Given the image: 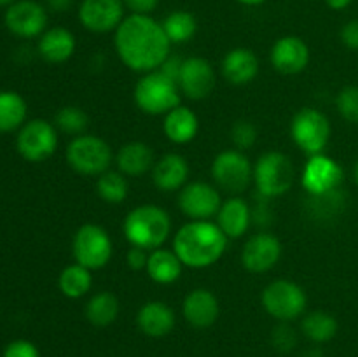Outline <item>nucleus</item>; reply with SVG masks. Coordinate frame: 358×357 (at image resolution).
Here are the masks:
<instances>
[{"instance_id": "16", "label": "nucleus", "mask_w": 358, "mask_h": 357, "mask_svg": "<svg viewBox=\"0 0 358 357\" xmlns=\"http://www.w3.org/2000/svg\"><path fill=\"white\" fill-rule=\"evenodd\" d=\"M282 258V244L269 233H257L248 238L241 251V262L250 273H264L275 268Z\"/></svg>"}, {"instance_id": "12", "label": "nucleus", "mask_w": 358, "mask_h": 357, "mask_svg": "<svg viewBox=\"0 0 358 357\" xmlns=\"http://www.w3.org/2000/svg\"><path fill=\"white\" fill-rule=\"evenodd\" d=\"M3 23L20 38L41 37L48 30V10L35 0H17L7 7Z\"/></svg>"}, {"instance_id": "24", "label": "nucleus", "mask_w": 358, "mask_h": 357, "mask_svg": "<svg viewBox=\"0 0 358 357\" xmlns=\"http://www.w3.org/2000/svg\"><path fill=\"white\" fill-rule=\"evenodd\" d=\"M217 224L227 238H240L250 226V206L240 196H231L220 205Z\"/></svg>"}, {"instance_id": "29", "label": "nucleus", "mask_w": 358, "mask_h": 357, "mask_svg": "<svg viewBox=\"0 0 358 357\" xmlns=\"http://www.w3.org/2000/svg\"><path fill=\"white\" fill-rule=\"evenodd\" d=\"M86 318L94 328H107L114 324L119 315V300L108 290H101L90 298L86 303Z\"/></svg>"}, {"instance_id": "33", "label": "nucleus", "mask_w": 358, "mask_h": 357, "mask_svg": "<svg viewBox=\"0 0 358 357\" xmlns=\"http://www.w3.org/2000/svg\"><path fill=\"white\" fill-rule=\"evenodd\" d=\"M129 186L126 181V175L121 172L107 170L101 175H98L96 181V192L103 202L112 203V205H117V203L124 202L126 196H128Z\"/></svg>"}, {"instance_id": "13", "label": "nucleus", "mask_w": 358, "mask_h": 357, "mask_svg": "<svg viewBox=\"0 0 358 357\" xmlns=\"http://www.w3.org/2000/svg\"><path fill=\"white\" fill-rule=\"evenodd\" d=\"M220 205V191L208 182H189L178 195V206L192 220H208L219 214Z\"/></svg>"}, {"instance_id": "26", "label": "nucleus", "mask_w": 358, "mask_h": 357, "mask_svg": "<svg viewBox=\"0 0 358 357\" xmlns=\"http://www.w3.org/2000/svg\"><path fill=\"white\" fill-rule=\"evenodd\" d=\"M199 130V119L189 107L178 105L164 115L163 132L166 139L173 144H189Z\"/></svg>"}, {"instance_id": "9", "label": "nucleus", "mask_w": 358, "mask_h": 357, "mask_svg": "<svg viewBox=\"0 0 358 357\" xmlns=\"http://www.w3.org/2000/svg\"><path fill=\"white\" fill-rule=\"evenodd\" d=\"M72 254L77 265L87 270H100L112 258V240L98 224H83L73 234Z\"/></svg>"}, {"instance_id": "39", "label": "nucleus", "mask_w": 358, "mask_h": 357, "mask_svg": "<svg viewBox=\"0 0 358 357\" xmlns=\"http://www.w3.org/2000/svg\"><path fill=\"white\" fill-rule=\"evenodd\" d=\"M126 261H128V266L131 270H145L147 261H149V254H147L145 248L140 247H131L126 254Z\"/></svg>"}, {"instance_id": "3", "label": "nucleus", "mask_w": 358, "mask_h": 357, "mask_svg": "<svg viewBox=\"0 0 358 357\" xmlns=\"http://www.w3.org/2000/svg\"><path fill=\"white\" fill-rule=\"evenodd\" d=\"M122 231L131 247L154 251V248L163 247V244L170 237L171 219L166 210L161 206L145 203L133 209L126 216Z\"/></svg>"}, {"instance_id": "32", "label": "nucleus", "mask_w": 358, "mask_h": 357, "mask_svg": "<svg viewBox=\"0 0 358 357\" xmlns=\"http://www.w3.org/2000/svg\"><path fill=\"white\" fill-rule=\"evenodd\" d=\"M161 24H163L171 44L189 42L198 30V21H196L194 14L189 13V10H173L164 18Z\"/></svg>"}, {"instance_id": "6", "label": "nucleus", "mask_w": 358, "mask_h": 357, "mask_svg": "<svg viewBox=\"0 0 358 357\" xmlns=\"http://www.w3.org/2000/svg\"><path fill=\"white\" fill-rule=\"evenodd\" d=\"M70 168L80 175H101L112 163V149L103 139L94 135L73 136L66 147Z\"/></svg>"}, {"instance_id": "47", "label": "nucleus", "mask_w": 358, "mask_h": 357, "mask_svg": "<svg viewBox=\"0 0 358 357\" xmlns=\"http://www.w3.org/2000/svg\"><path fill=\"white\" fill-rule=\"evenodd\" d=\"M355 182L358 184V161H357V164H355Z\"/></svg>"}, {"instance_id": "5", "label": "nucleus", "mask_w": 358, "mask_h": 357, "mask_svg": "<svg viewBox=\"0 0 358 357\" xmlns=\"http://www.w3.org/2000/svg\"><path fill=\"white\" fill-rule=\"evenodd\" d=\"M294 177L296 172L292 161L280 150L264 153L254 167L255 186L264 198H276L289 192L294 184Z\"/></svg>"}, {"instance_id": "18", "label": "nucleus", "mask_w": 358, "mask_h": 357, "mask_svg": "<svg viewBox=\"0 0 358 357\" xmlns=\"http://www.w3.org/2000/svg\"><path fill=\"white\" fill-rule=\"evenodd\" d=\"M310 63V48L297 35H285L271 48V65L285 76L303 72Z\"/></svg>"}, {"instance_id": "36", "label": "nucleus", "mask_w": 358, "mask_h": 357, "mask_svg": "<svg viewBox=\"0 0 358 357\" xmlns=\"http://www.w3.org/2000/svg\"><path fill=\"white\" fill-rule=\"evenodd\" d=\"M231 140L238 150L250 149L257 140V128H255L254 122L245 121V119L236 121L231 128Z\"/></svg>"}, {"instance_id": "28", "label": "nucleus", "mask_w": 358, "mask_h": 357, "mask_svg": "<svg viewBox=\"0 0 358 357\" xmlns=\"http://www.w3.org/2000/svg\"><path fill=\"white\" fill-rule=\"evenodd\" d=\"M28 107L17 91H0V133L20 130L27 122Z\"/></svg>"}, {"instance_id": "11", "label": "nucleus", "mask_w": 358, "mask_h": 357, "mask_svg": "<svg viewBox=\"0 0 358 357\" xmlns=\"http://www.w3.org/2000/svg\"><path fill=\"white\" fill-rule=\"evenodd\" d=\"M212 177L217 188L236 196L250 186L254 178V168L243 150L227 149L217 154L212 163Z\"/></svg>"}, {"instance_id": "14", "label": "nucleus", "mask_w": 358, "mask_h": 357, "mask_svg": "<svg viewBox=\"0 0 358 357\" xmlns=\"http://www.w3.org/2000/svg\"><path fill=\"white\" fill-rule=\"evenodd\" d=\"M301 182L311 196L329 195L332 191H338L341 186L343 168L332 158L325 154H315L308 160Z\"/></svg>"}, {"instance_id": "2", "label": "nucleus", "mask_w": 358, "mask_h": 357, "mask_svg": "<svg viewBox=\"0 0 358 357\" xmlns=\"http://www.w3.org/2000/svg\"><path fill=\"white\" fill-rule=\"evenodd\" d=\"M227 240L219 224L210 220H191L175 233L173 251L189 268L201 270L215 265L226 252Z\"/></svg>"}, {"instance_id": "44", "label": "nucleus", "mask_w": 358, "mask_h": 357, "mask_svg": "<svg viewBox=\"0 0 358 357\" xmlns=\"http://www.w3.org/2000/svg\"><path fill=\"white\" fill-rule=\"evenodd\" d=\"M236 2H240L241 6H248V7H257V6H262V4H264L266 0H236Z\"/></svg>"}, {"instance_id": "23", "label": "nucleus", "mask_w": 358, "mask_h": 357, "mask_svg": "<svg viewBox=\"0 0 358 357\" xmlns=\"http://www.w3.org/2000/svg\"><path fill=\"white\" fill-rule=\"evenodd\" d=\"M76 37L69 28H48L38 37L37 51L48 63H65L76 52Z\"/></svg>"}, {"instance_id": "17", "label": "nucleus", "mask_w": 358, "mask_h": 357, "mask_svg": "<svg viewBox=\"0 0 358 357\" xmlns=\"http://www.w3.org/2000/svg\"><path fill=\"white\" fill-rule=\"evenodd\" d=\"M177 83L185 97L203 100L210 97L215 88V72L205 58H187L182 62Z\"/></svg>"}, {"instance_id": "41", "label": "nucleus", "mask_w": 358, "mask_h": 357, "mask_svg": "<svg viewBox=\"0 0 358 357\" xmlns=\"http://www.w3.org/2000/svg\"><path fill=\"white\" fill-rule=\"evenodd\" d=\"M126 9L131 10V14H150L157 7L159 0H122Z\"/></svg>"}, {"instance_id": "42", "label": "nucleus", "mask_w": 358, "mask_h": 357, "mask_svg": "<svg viewBox=\"0 0 358 357\" xmlns=\"http://www.w3.org/2000/svg\"><path fill=\"white\" fill-rule=\"evenodd\" d=\"M52 13H66L73 6V0H45Z\"/></svg>"}, {"instance_id": "4", "label": "nucleus", "mask_w": 358, "mask_h": 357, "mask_svg": "<svg viewBox=\"0 0 358 357\" xmlns=\"http://www.w3.org/2000/svg\"><path fill=\"white\" fill-rule=\"evenodd\" d=\"M136 107L150 115H166L180 105V88L178 83L163 70L147 72L140 77L133 90Z\"/></svg>"}, {"instance_id": "30", "label": "nucleus", "mask_w": 358, "mask_h": 357, "mask_svg": "<svg viewBox=\"0 0 358 357\" xmlns=\"http://www.w3.org/2000/svg\"><path fill=\"white\" fill-rule=\"evenodd\" d=\"M338 321L334 315L327 312H311L304 315L301 321V331L310 342L313 343H327L338 335Z\"/></svg>"}, {"instance_id": "7", "label": "nucleus", "mask_w": 358, "mask_h": 357, "mask_svg": "<svg viewBox=\"0 0 358 357\" xmlns=\"http://www.w3.org/2000/svg\"><path fill=\"white\" fill-rule=\"evenodd\" d=\"M290 135L296 146L308 156L324 154L331 139V122L327 115L317 108H301L290 122Z\"/></svg>"}, {"instance_id": "20", "label": "nucleus", "mask_w": 358, "mask_h": 357, "mask_svg": "<svg viewBox=\"0 0 358 357\" xmlns=\"http://www.w3.org/2000/svg\"><path fill=\"white\" fill-rule=\"evenodd\" d=\"M175 312L163 301H147L136 314V326L149 338H163L175 328Z\"/></svg>"}, {"instance_id": "38", "label": "nucleus", "mask_w": 358, "mask_h": 357, "mask_svg": "<svg viewBox=\"0 0 358 357\" xmlns=\"http://www.w3.org/2000/svg\"><path fill=\"white\" fill-rule=\"evenodd\" d=\"M2 357H41V352L28 340H14L3 349Z\"/></svg>"}, {"instance_id": "43", "label": "nucleus", "mask_w": 358, "mask_h": 357, "mask_svg": "<svg viewBox=\"0 0 358 357\" xmlns=\"http://www.w3.org/2000/svg\"><path fill=\"white\" fill-rule=\"evenodd\" d=\"M352 2L353 0H325V4H327V6L334 10L346 9V7H348Z\"/></svg>"}, {"instance_id": "37", "label": "nucleus", "mask_w": 358, "mask_h": 357, "mask_svg": "<svg viewBox=\"0 0 358 357\" xmlns=\"http://www.w3.org/2000/svg\"><path fill=\"white\" fill-rule=\"evenodd\" d=\"M271 340L273 345H275L280 352H289V350H292L297 343L296 332H294L292 328L287 326V322H282L278 328L273 329Z\"/></svg>"}, {"instance_id": "45", "label": "nucleus", "mask_w": 358, "mask_h": 357, "mask_svg": "<svg viewBox=\"0 0 358 357\" xmlns=\"http://www.w3.org/2000/svg\"><path fill=\"white\" fill-rule=\"evenodd\" d=\"M304 357H322V352L320 350H310Z\"/></svg>"}, {"instance_id": "31", "label": "nucleus", "mask_w": 358, "mask_h": 357, "mask_svg": "<svg viewBox=\"0 0 358 357\" xmlns=\"http://www.w3.org/2000/svg\"><path fill=\"white\" fill-rule=\"evenodd\" d=\"M91 286H93L91 270L84 268L77 262L63 268V272L58 276L59 290H62L63 296L70 298V300H79V298L86 296L90 293Z\"/></svg>"}, {"instance_id": "40", "label": "nucleus", "mask_w": 358, "mask_h": 357, "mask_svg": "<svg viewBox=\"0 0 358 357\" xmlns=\"http://www.w3.org/2000/svg\"><path fill=\"white\" fill-rule=\"evenodd\" d=\"M341 42L348 49H358V20H352L341 28Z\"/></svg>"}, {"instance_id": "19", "label": "nucleus", "mask_w": 358, "mask_h": 357, "mask_svg": "<svg viewBox=\"0 0 358 357\" xmlns=\"http://www.w3.org/2000/svg\"><path fill=\"white\" fill-rule=\"evenodd\" d=\"M182 314L187 324L196 329H206L219 318L220 307L215 294L208 289H194L185 296Z\"/></svg>"}, {"instance_id": "46", "label": "nucleus", "mask_w": 358, "mask_h": 357, "mask_svg": "<svg viewBox=\"0 0 358 357\" xmlns=\"http://www.w3.org/2000/svg\"><path fill=\"white\" fill-rule=\"evenodd\" d=\"M14 2H17V0H0V7H9Z\"/></svg>"}, {"instance_id": "35", "label": "nucleus", "mask_w": 358, "mask_h": 357, "mask_svg": "<svg viewBox=\"0 0 358 357\" xmlns=\"http://www.w3.org/2000/svg\"><path fill=\"white\" fill-rule=\"evenodd\" d=\"M336 107L343 119H346L348 122H358V88H343L336 97Z\"/></svg>"}, {"instance_id": "25", "label": "nucleus", "mask_w": 358, "mask_h": 357, "mask_svg": "<svg viewBox=\"0 0 358 357\" xmlns=\"http://www.w3.org/2000/svg\"><path fill=\"white\" fill-rule=\"evenodd\" d=\"M117 170L126 177H140L152 170L154 161L152 147L143 142H128L117 150Z\"/></svg>"}, {"instance_id": "10", "label": "nucleus", "mask_w": 358, "mask_h": 357, "mask_svg": "<svg viewBox=\"0 0 358 357\" xmlns=\"http://www.w3.org/2000/svg\"><path fill=\"white\" fill-rule=\"evenodd\" d=\"M58 147V130L45 119L27 121L16 136V149L21 156L31 163H41L51 158Z\"/></svg>"}, {"instance_id": "21", "label": "nucleus", "mask_w": 358, "mask_h": 357, "mask_svg": "<svg viewBox=\"0 0 358 357\" xmlns=\"http://www.w3.org/2000/svg\"><path fill=\"white\" fill-rule=\"evenodd\" d=\"M259 72V59L252 49L234 48L222 59V76L234 86L252 83Z\"/></svg>"}, {"instance_id": "27", "label": "nucleus", "mask_w": 358, "mask_h": 357, "mask_svg": "<svg viewBox=\"0 0 358 357\" xmlns=\"http://www.w3.org/2000/svg\"><path fill=\"white\" fill-rule=\"evenodd\" d=\"M182 268H184V265L175 254V251H166V248L159 247L150 251L145 272L156 284L168 286V284H173L180 279Z\"/></svg>"}, {"instance_id": "22", "label": "nucleus", "mask_w": 358, "mask_h": 357, "mask_svg": "<svg viewBox=\"0 0 358 357\" xmlns=\"http://www.w3.org/2000/svg\"><path fill=\"white\" fill-rule=\"evenodd\" d=\"M189 163L180 154L170 153L156 161L152 168V181L161 191H178L187 184Z\"/></svg>"}, {"instance_id": "34", "label": "nucleus", "mask_w": 358, "mask_h": 357, "mask_svg": "<svg viewBox=\"0 0 358 357\" xmlns=\"http://www.w3.org/2000/svg\"><path fill=\"white\" fill-rule=\"evenodd\" d=\"M52 125L56 126V130L65 133V135L79 136L84 135V132L90 126V118H87V114L80 107L65 105V107H62L56 112Z\"/></svg>"}, {"instance_id": "8", "label": "nucleus", "mask_w": 358, "mask_h": 357, "mask_svg": "<svg viewBox=\"0 0 358 357\" xmlns=\"http://www.w3.org/2000/svg\"><path fill=\"white\" fill-rule=\"evenodd\" d=\"M262 307L280 322H290L304 314L308 296L303 287L290 280H275L262 290Z\"/></svg>"}, {"instance_id": "15", "label": "nucleus", "mask_w": 358, "mask_h": 357, "mask_svg": "<svg viewBox=\"0 0 358 357\" xmlns=\"http://www.w3.org/2000/svg\"><path fill=\"white\" fill-rule=\"evenodd\" d=\"M122 0H83L79 6V21L93 34H108L117 30L124 20Z\"/></svg>"}, {"instance_id": "1", "label": "nucleus", "mask_w": 358, "mask_h": 357, "mask_svg": "<svg viewBox=\"0 0 358 357\" xmlns=\"http://www.w3.org/2000/svg\"><path fill=\"white\" fill-rule=\"evenodd\" d=\"M114 46L119 59L133 72L159 70L170 58L171 42L163 24L150 14H129L114 31Z\"/></svg>"}]
</instances>
